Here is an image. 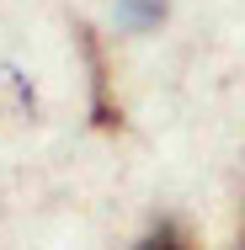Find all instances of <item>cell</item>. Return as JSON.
Listing matches in <instances>:
<instances>
[{
  "label": "cell",
  "mask_w": 245,
  "mask_h": 250,
  "mask_svg": "<svg viewBox=\"0 0 245 250\" xmlns=\"http://www.w3.org/2000/svg\"><path fill=\"white\" fill-rule=\"evenodd\" d=\"M139 250H192V234L181 229V224H160V229H149Z\"/></svg>",
  "instance_id": "1"
}]
</instances>
